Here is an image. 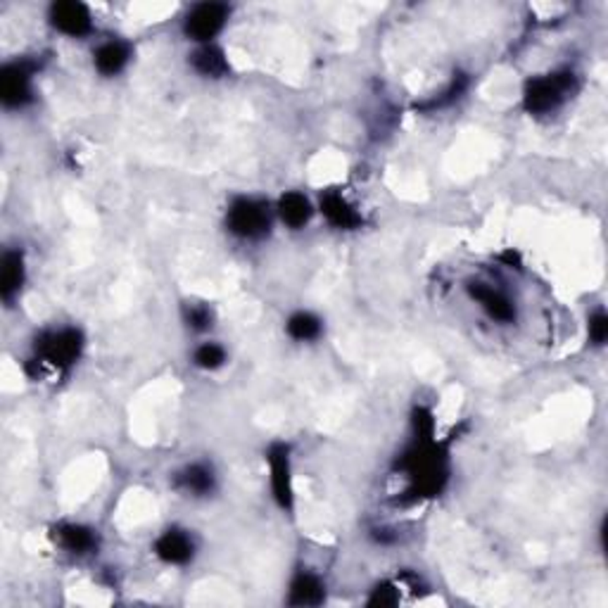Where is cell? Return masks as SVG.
Here are the masks:
<instances>
[{"label": "cell", "mask_w": 608, "mask_h": 608, "mask_svg": "<svg viewBox=\"0 0 608 608\" xmlns=\"http://www.w3.org/2000/svg\"><path fill=\"white\" fill-rule=\"evenodd\" d=\"M573 83L575 76L571 72H556V74L530 79L526 86V110L535 114L551 112L568 98Z\"/></svg>", "instance_id": "6da1fadb"}, {"label": "cell", "mask_w": 608, "mask_h": 608, "mask_svg": "<svg viewBox=\"0 0 608 608\" xmlns=\"http://www.w3.org/2000/svg\"><path fill=\"white\" fill-rule=\"evenodd\" d=\"M226 224L238 238L257 241L266 235L271 228L269 204L262 200H252V197H241L231 204V210L226 214Z\"/></svg>", "instance_id": "7a4b0ae2"}, {"label": "cell", "mask_w": 608, "mask_h": 608, "mask_svg": "<svg viewBox=\"0 0 608 608\" xmlns=\"http://www.w3.org/2000/svg\"><path fill=\"white\" fill-rule=\"evenodd\" d=\"M83 338L74 328H60V331L43 333L36 342L38 357L55 368L72 366L81 354Z\"/></svg>", "instance_id": "3957f363"}, {"label": "cell", "mask_w": 608, "mask_h": 608, "mask_svg": "<svg viewBox=\"0 0 608 608\" xmlns=\"http://www.w3.org/2000/svg\"><path fill=\"white\" fill-rule=\"evenodd\" d=\"M226 17H228V8L224 3H203L190 10V15L186 17V34L193 41L207 43L217 36L219 31L224 29Z\"/></svg>", "instance_id": "277c9868"}, {"label": "cell", "mask_w": 608, "mask_h": 608, "mask_svg": "<svg viewBox=\"0 0 608 608\" xmlns=\"http://www.w3.org/2000/svg\"><path fill=\"white\" fill-rule=\"evenodd\" d=\"M31 72L27 62L8 65L0 74V98L8 107H22L31 100Z\"/></svg>", "instance_id": "5b68a950"}, {"label": "cell", "mask_w": 608, "mask_h": 608, "mask_svg": "<svg viewBox=\"0 0 608 608\" xmlns=\"http://www.w3.org/2000/svg\"><path fill=\"white\" fill-rule=\"evenodd\" d=\"M269 468H271V489L276 502L283 509L293 506V481H290V458L283 444L271 447L269 451Z\"/></svg>", "instance_id": "8992f818"}, {"label": "cell", "mask_w": 608, "mask_h": 608, "mask_svg": "<svg viewBox=\"0 0 608 608\" xmlns=\"http://www.w3.org/2000/svg\"><path fill=\"white\" fill-rule=\"evenodd\" d=\"M468 295L475 302H481V307L488 312L489 319H495L499 323H513L516 321V307L513 302L504 293L489 288L488 283H468Z\"/></svg>", "instance_id": "52a82bcc"}, {"label": "cell", "mask_w": 608, "mask_h": 608, "mask_svg": "<svg viewBox=\"0 0 608 608\" xmlns=\"http://www.w3.org/2000/svg\"><path fill=\"white\" fill-rule=\"evenodd\" d=\"M50 22L67 36H83L90 31V12L81 3H55L50 8Z\"/></svg>", "instance_id": "ba28073f"}, {"label": "cell", "mask_w": 608, "mask_h": 608, "mask_svg": "<svg viewBox=\"0 0 608 608\" xmlns=\"http://www.w3.org/2000/svg\"><path fill=\"white\" fill-rule=\"evenodd\" d=\"M196 551V544L183 530H166L158 542H155V554L165 561V564H189Z\"/></svg>", "instance_id": "9c48e42d"}, {"label": "cell", "mask_w": 608, "mask_h": 608, "mask_svg": "<svg viewBox=\"0 0 608 608\" xmlns=\"http://www.w3.org/2000/svg\"><path fill=\"white\" fill-rule=\"evenodd\" d=\"M321 212L335 228H357V226L361 224L359 212L354 210L352 204L347 203L345 197L340 196V193H335V190L323 193Z\"/></svg>", "instance_id": "30bf717a"}, {"label": "cell", "mask_w": 608, "mask_h": 608, "mask_svg": "<svg viewBox=\"0 0 608 608\" xmlns=\"http://www.w3.org/2000/svg\"><path fill=\"white\" fill-rule=\"evenodd\" d=\"M326 599V587L312 573H300L290 585V604L293 606H319Z\"/></svg>", "instance_id": "8fae6325"}, {"label": "cell", "mask_w": 608, "mask_h": 608, "mask_svg": "<svg viewBox=\"0 0 608 608\" xmlns=\"http://www.w3.org/2000/svg\"><path fill=\"white\" fill-rule=\"evenodd\" d=\"M128 58H131V50L128 45L119 43V41H110V43H103L93 55L96 60V67H98L100 74L114 76L119 74L121 69L127 67Z\"/></svg>", "instance_id": "7c38bea8"}, {"label": "cell", "mask_w": 608, "mask_h": 608, "mask_svg": "<svg viewBox=\"0 0 608 608\" xmlns=\"http://www.w3.org/2000/svg\"><path fill=\"white\" fill-rule=\"evenodd\" d=\"M24 283V259L19 252H5L0 266V295L3 300H12Z\"/></svg>", "instance_id": "4fadbf2b"}, {"label": "cell", "mask_w": 608, "mask_h": 608, "mask_svg": "<svg viewBox=\"0 0 608 608\" xmlns=\"http://www.w3.org/2000/svg\"><path fill=\"white\" fill-rule=\"evenodd\" d=\"M176 485H179L183 492H189V495H210L212 489H214V473H212L207 466L193 464L189 466V468H183V471L176 475Z\"/></svg>", "instance_id": "5bb4252c"}, {"label": "cell", "mask_w": 608, "mask_h": 608, "mask_svg": "<svg viewBox=\"0 0 608 608\" xmlns=\"http://www.w3.org/2000/svg\"><path fill=\"white\" fill-rule=\"evenodd\" d=\"M278 214L290 228H302L312 219V204L302 193H286L278 200Z\"/></svg>", "instance_id": "9a60e30c"}, {"label": "cell", "mask_w": 608, "mask_h": 608, "mask_svg": "<svg viewBox=\"0 0 608 608\" xmlns=\"http://www.w3.org/2000/svg\"><path fill=\"white\" fill-rule=\"evenodd\" d=\"M60 544L72 554H89L96 547V533L83 526H60L58 527Z\"/></svg>", "instance_id": "2e32d148"}, {"label": "cell", "mask_w": 608, "mask_h": 608, "mask_svg": "<svg viewBox=\"0 0 608 608\" xmlns=\"http://www.w3.org/2000/svg\"><path fill=\"white\" fill-rule=\"evenodd\" d=\"M193 67L203 76H224L228 72V62H226L224 53L214 48V45H204L193 55Z\"/></svg>", "instance_id": "e0dca14e"}, {"label": "cell", "mask_w": 608, "mask_h": 608, "mask_svg": "<svg viewBox=\"0 0 608 608\" xmlns=\"http://www.w3.org/2000/svg\"><path fill=\"white\" fill-rule=\"evenodd\" d=\"M288 333H290L295 340H314L319 338V333H321V321H319L314 314H309V312H300V314L290 316V321H288Z\"/></svg>", "instance_id": "ac0fdd59"}, {"label": "cell", "mask_w": 608, "mask_h": 608, "mask_svg": "<svg viewBox=\"0 0 608 608\" xmlns=\"http://www.w3.org/2000/svg\"><path fill=\"white\" fill-rule=\"evenodd\" d=\"M226 361V352L214 342H207V345L197 347L196 352V364L200 368H207V371H214Z\"/></svg>", "instance_id": "d6986e66"}, {"label": "cell", "mask_w": 608, "mask_h": 608, "mask_svg": "<svg viewBox=\"0 0 608 608\" xmlns=\"http://www.w3.org/2000/svg\"><path fill=\"white\" fill-rule=\"evenodd\" d=\"M186 319H189V326L193 331H207L212 326V312L210 307H204V304H193V307L189 309Z\"/></svg>", "instance_id": "ffe728a7"}, {"label": "cell", "mask_w": 608, "mask_h": 608, "mask_svg": "<svg viewBox=\"0 0 608 608\" xmlns=\"http://www.w3.org/2000/svg\"><path fill=\"white\" fill-rule=\"evenodd\" d=\"M608 338V316L604 312H596V314L589 319V340L594 345H604Z\"/></svg>", "instance_id": "44dd1931"}, {"label": "cell", "mask_w": 608, "mask_h": 608, "mask_svg": "<svg viewBox=\"0 0 608 608\" xmlns=\"http://www.w3.org/2000/svg\"><path fill=\"white\" fill-rule=\"evenodd\" d=\"M399 601L397 589L392 585H381L373 589L371 599H368V606H395Z\"/></svg>", "instance_id": "7402d4cb"}]
</instances>
